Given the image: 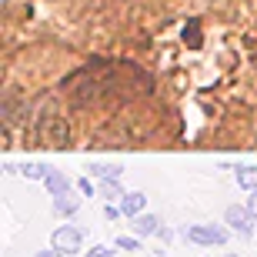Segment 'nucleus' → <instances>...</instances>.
Wrapping results in <instances>:
<instances>
[{"label": "nucleus", "instance_id": "f257e3e1", "mask_svg": "<svg viewBox=\"0 0 257 257\" xmlns=\"http://www.w3.org/2000/svg\"><path fill=\"white\" fill-rule=\"evenodd\" d=\"M34 141H37L40 147H47V151H64V147H70V127H67V120L54 107H47V110L37 117Z\"/></svg>", "mask_w": 257, "mask_h": 257}, {"label": "nucleus", "instance_id": "f03ea898", "mask_svg": "<svg viewBox=\"0 0 257 257\" xmlns=\"http://www.w3.org/2000/svg\"><path fill=\"white\" fill-rule=\"evenodd\" d=\"M184 240L200 244V247H224L227 244V227L224 224H194V227H184Z\"/></svg>", "mask_w": 257, "mask_h": 257}, {"label": "nucleus", "instance_id": "7ed1b4c3", "mask_svg": "<svg viewBox=\"0 0 257 257\" xmlns=\"http://www.w3.org/2000/svg\"><path fill=\"white\" fill-rule=\"evenodd\" d=\"M50 247L60 250V254H80L84 247V230L77 227V224H60L54 234H50Z\"/></svg>", "mask_w": 257, "mask_h": 257}, {"label": "nucleus", "instance_id": "20e7f679", "mask_svg": "<svg viewBox=\"0 0 257 257\" xmlns=\"http://www.w3.org/2000/svg\"><path fill=\"white\" fill-rule=\"evenodd\" d=\"M0 117H4L7 127H14L20 117H27V97L17 94V90H7L4 100H0Z\"/></svg>", "mask_w": 257, "mask_h": 257}, {"label": "nucleus", "instance_id": "39448f33", "mask_svg": "<svg viewBox=\"0 0 257 257\" xmlns=\"http://www.w3.org/2000/svg\"><path fill=\"white\" fill-rule=\"evenodd\" d=\"M224 220H227L230 230L240 234V237H250V234H254V214H250L247 207H240V204H230V207L224 210Z\"/></svg>", "mask_w": 257, "mask_h": 257}, {"label": "nucleus", "instance_id": "423d86ee", "mask_svg": "<svg viewBox=\"0 0 257 257\" xmlns=\"http://www.w3.org/2000/svg\"><path fill=\"white\" fill-rule=\"evenodd\" d=\"M134 224H131V230L134 234H137V237H151V234H157V224H161V220L154 217V214H137V217H131Z\"/></svg>", "mask_w": 257, "mask_h": 257}, {"label": "nucleus", "instance_id": "0eeeda50", "mask_svg": "<svg viewBox=\"0 0 257 257\" xmlns=\"http://www.w3.org/2000/svg\"><path fill=\"white\" fill-rule=\"evenodd\" d=\"M144 207H147V197H144L141 191H131L120 197V210H124L127 217H137V214H144Z\"/></svg>", "mask_w": 257, "mask_h": 257}, {"label": "nucleus", "instance_id": "6e6552de", "mask_svg": "<svg viewBox=\"0 0 257 257\" xmlns=\"http://www.w3.org/2000/svg\"><path fill=\"white\" fill-rule=\"evenodd\" d=\"M80 200H84V197H74L70 191L57 194V197H54V214H57V217H70V214L80 207Z\"/></svg>", "mask_w": 257, "mask_h": 257}, {"label": "nucleus", "instance_id": "1a4fd4ad", "mask_svg": "<svg viewBox=\"0 0 257 257\" xmlns=\"http://www.w3.org/2000/svg\"><path fill=\"white\" fill-rule=\"evenodd\" d=\"M90 174H94L97 181H120L124 167L120 164H90Z\"/></svg>", "mask_w": 257, "mask_h": 257}, {"label": "nucleus", "instance_id": "9d476101", "mask_svg": "<svg viewBox=\"0 0 257 257\" xmlns=\"http://www.w3.org/2000/svg\"><path fill=\"white\" fill-rule=\"evenodd\" d=\"M234 181H237L244 191H257V164H250V167H237V171H234Z\"/></svg>", "mask_w": 257, "mask_h": 257}, {"label": "nucleus", "instance_id": "9b49d317", "mask_svg": "<svg viewBox=\"0 0 257 257\" xmlns=\"http://www.w3.org/2000/svg\"><path fill=\"white\" fill-rule=\"evenodd\" d=\"M20 174H24L27 181H47V177H50V167H47V164L30 161V164H24V167H20Z\"/></svg>", "mask_w": 257, "mask_h": 257}, {"label": "nucleus", "instance_id": "f8f14e48", "mask_svg": "<svg viewBox=\"0 0 257 257\" xmlns=\"http://www.w3.org/2000/svg\"><path fill=\"white\" fill-rule=\"evenodd\" d=\"M44 184H47V191L54 194V197H57V194H67V191H70V181H67L60 171H50V177H47Z\"/></svg>", "mask_w": 257, "mask_h": 257}, {"label": "nucleus", "instance_id": "ddd939ff", "mask_svg": "<svg viewBox=\"0 0 257 257\" xmlns=\"http://www.w3.org/2000/svg\"><path fill=\"white\" fill-rule=\"evenodd\" d=\"M117 247H124V250H141V237H137V234H124V237H117Z\"/></svg>", "mask_w": 257, "mask_h": 257}, {"label": "nucleus", "instance_id": "4468645a", "mask_svg": "<svg viewBox=\"0 0 257 257\" xmlns=\"http://www.w3.org/2000/svg\"><path fill=\"white\" fill-rule=\"evenodd\" d=\"M100 191H104V197H124V191H120L117 181H100Z\"/></svg>", "mask_w": 257, "mask_h": 257}, {"label": "nucleus", "instance_id": "2eb2a0df", "mask_svg": "<svg viewBox=\"0 0 257 257\" xmlns=\"http://www.w3.org/2000/svg\"><path fill=\"white\" fill-rule=\"evenodd\" d=\"M184 40H191V47L200 44V30H197V20H194L191 27H184Z\"/></svg>", "mask_w": 257, "mask_h": 257}, {"label": "nucleus", "instance_id": "dca6fc26", "mask_svg": "<svg viewBox=\"0 0 257 257\" xmlns=\"http://www.w3.org/2000/svg\"><path fill=\"white\" fill-rule=\"evenodd\" d=\"M110 254H114V250L107 247V244H94V247L87 250V254H84V257H110Z\"/></svg>", "mask_w": 257, "mask_h": 257}, {"label": "nucleus", "instance_id": "f3484780", "mask_svg": "<svg viewBox=\"0 0 257 257\" xmlns=\"http://www.w3.org/2000/svg\"><path fill=\"white\" fill-rule=\"evenodd\" d=\"M77 191L84 194V197H90V194H94V184L87 181V177H80V181H77Z\"/></svg>", "mask_w": 257, "mask_h": 257}, {"label": "nucleus", "instance_id": "a211bd4d", "mask_svg": "<svg viewBox=\"0 0 257 257\" xmlns=\"http://www.w3.org/2000/svg\"><path fill=\"white\" fill-rule=\"evenodd\" d=\"M244 207H247L250 214H254V220H257V191H250V197L244 200Z\"/></svg>", "mask_w": 257, "mask_h": 257}, {"label": "nucleus", "instance_id": "6ab92c4d", "mask_svg": "<svg viewBox=\"0 0 257 257\" xmlns=\"http://www.w3.org/2000/svg\"><path fill=\"white\" fill-rule=\"evenodd\" d=\"M120 214H124V210H120V207H114V204H107V207H104V217H107V220H117Z\"/></svg>", "mask_w": 257, "mask_h": 257}, {"label": "nucleus", "instance_id": "aec40b11", "mask_svg": "<svg viewBox=\"0 0 257 257\" xmlns=\"http://www.w3.org/2000/svg\"><path fill=\"white\" fill-rule=\"evenodd\" d=\"M37 257H64V254H60V250H54V247H50V250H37Z\"/></svg>", "mask_w": 257, "mask_h": 257}, {"label": "nucleus", "instance_id": "412c9836", "mask_svg": "<svg viewBox=\"0 0 257 257\" xmlns=\"http://www.w3.org/2000/svg\"><path fill=\"white\" fill-rule=\"evenodd\" d=\"M227 257H237V254H227Z\"/></svg>", "mask_w": 257, "mask_h": 257}]
</instances>
